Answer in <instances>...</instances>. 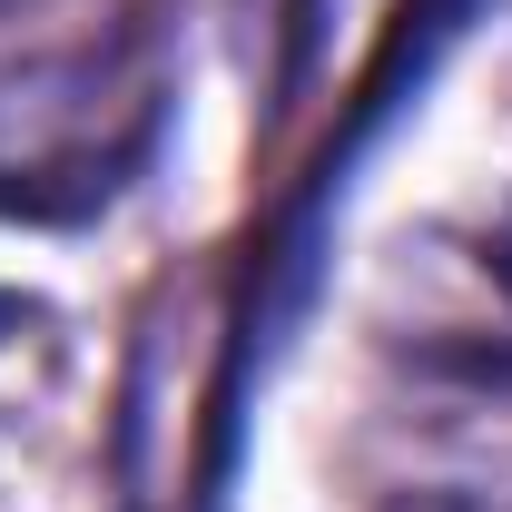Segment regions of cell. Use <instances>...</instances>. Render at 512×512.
Returning <instances> with one entry per match:
<instances>
[{
  "mask_svg": "<svg viewBox=\"0 0 512 512\" xmlns=\"http://www.w3.org/2000/svg\"><path fill=\"white\" fill-rule=\"evenodd\" d=\"M394 512H483V503H463V493H404Z\"/></svg>",
  "mask_w": 512,
  "mask_h": 512,
  "instance_id": "1",
  "label": "cell"
}]
</instances>
